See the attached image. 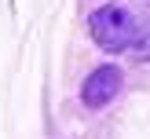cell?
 Here are the masks:
<instances>
[{"label": "cell", "mask_w": 150, "mask_h": 139, "mask_svg": "<svg viewBox=\"0 0 150 139\" xmlns=\"http://www.w3.org/2000/svg\"><path fill=\"white\" fill-rule=\"evenodd\" d=\"M117 92H121V70H117V66H99V70L84 80L81 99H84L88 110H103Z\"/></svg>", "instance_id": "cell-2"}, {"label": "cell", "mask_w": 150, "mask_h": 139, "mask_svg": "<svg viewBox=\"0 0 150 139\" xmlns=\"http://www.w3.org/2000/svg\"><path fill=\"white\" fill-rule=\"evenodd\" d=\"M92 40L103 51L128 55L136 62H150V11L128 4H103L88 18Z\"/></svg>", "instance_id": "cell-1"}]
</instances>
